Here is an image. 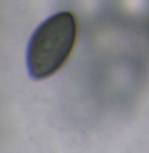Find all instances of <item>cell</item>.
<instances>
[{"label":"cell","instance_id":"6da1fadb","mask_svg":"<svg viewBox=\"0 0 149 153\" xmlns=\"http://www.w3.org/2000/svg\"><path fill=\"white\" fill-rule=\"evenodd\" d=\"M77 40V19L59 11L45 19L32 33L27 46V70L35 80L55 75L69 59Z\"/></svg>","mask_w":149,"mask_h":153}]
</instances>
